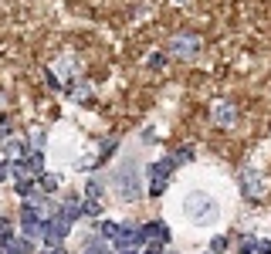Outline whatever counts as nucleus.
Listing matches in <instances>:
<instances>
[{
    "label": "nucleus",
    "instance_id": "nucleus-1",
    "mask_svg": "<svg viewBox=\"0 0 271 254\" xmlns=\"http://www.w3.org/2000/svg\"><path fill=\"white\" fill-rule=\"evenodd\" d=\"M183 214L197 227H210L213 220H217V214H220V207H217V200L207 190H190V193L183 196Z\"/></svg>",
    "mask_w": 271,
    "mask_h": 254
},
{
    "label": "nucleus",
    "instance_id": "nucleus-25",
    "mask_svg": "<svg viewBox=\"0 0 271 254\" xmlns=\"http://www.w3.org/2000/svg\"><path fill=\"white\" fill-rule=\"evenodd\" d=\"M0 254H3V244H0Z\"/></svg>",
    "mask_w": 271,
    "mask_h": 254
},
{
    "label": "nucleus",
    "instance_id": "nucleus-13",
    "mask_svg": "<svg viewBox=\"0 0 271 254\" xmlns=\"http://www.w3.org/2000/svg\"><path fill=\"white\" fill-rule=\"evenodd\" d=\"M98 234H102V237H109V241H116L119 224H112V220H102V224H98Z\"/></svg>",
    "mask_w": 271,
    "mask_h": 254
},
{
    "label": "nucleus",
    "instance_id": "nucleus-4",
    "mask_svg": "<svg viewBox=\"0 0 271 254\" xmlns=\"http://www.w3.org/2000/svg\"><path fill=\"white\" fill-rule=\"evenodd\" d=\"M241 190H244V196H251V200L265 196V190H268V176L258 173V170H244V173H241Z\"/></svg>",
    "mask_w": 271,
    "mask_h": 254
},
{
    "label": "nucleus",
    "instance_id": "nucleus-11",
    "mask_svg": "<svg viewBox=\"0 0 271 254\" xmlns=\"http://www.w3.org/2000/svg\"><path fill=\"white\" fill-rule=\"evenodd\" d=\"M78 214H81V203H78V200H68V203H61V207H58V217H61V220H68V224H75Z\"/></svg>",
    "mask_w": 271,
    "mask_h": 254
},
{
    "label": "nucleus",
    "instance_id": "nucleus-9",
    "mask_svg": "<svg viewBox=\"0 0 271 254\" xmlns=\"http://www.w3.org/2000/svg\"><path fill=\"white\" fill-rule=\"evenodd\" d=\"M142 234H146V241L166 244V241H170V227H166V224H159V220H153V224H146V227H142Z\"/></svg>",
    "mask_w": 271,
    "mask_h": 254
},
{
    "label": "nucleus",
    "instance_id": "nucleus-14",
    "mask_svg": "<svg viewBox=\"0 0 271 254\" xmlns=\"http://www.w3.org/2000/svg\"><path fill=\"white\" fill-rule=\"evenodd\" d=\"M81 214H88V217H98V214H102L98 200H85V203H81Z\"/></svg>",
    "mask_w": 271,
    "mask_h": 254
},
{
    "label": "nucleus",
    "instance_id": "nucleus-23",
    "mask_svg": "<svg viewBox=\"0 0 271 254\" xmlns=\"http://www.w3.org/2000/svg\"><path fill=\"white\" fill-rule=\"evenodd\" d=\"M48 254H61V248H51V251H48Z\"/></svg>",
    "mask_w": 271,
    "mask_h": 254
},
{
    "label": "nucleus",
    "instance_id": "nucleus-2",
    "mask_svg": "<svg viewBox=\"0 0 271 254\" xmlns=\"http://www.w3.org/2000/svg\"><path fill=\"white\" fill-rule=\"evenodd\" d=\"M112 187H116V193L122 196V203H133L136 196H139V176L133 173V166H129V163L112 176Z\"/></svg>",
    "mask_w": 271,
    "mask_h": 254
},
{
    "label": "nucleus",
    "instance_id": "nucleus-22",
    "mask_svg": "<svg viewBox=\"0 0 271 254\" xmlns=\"http://www.w3.org/2000/svg\"><path fill=\"white\" fill-rule=\"evenodd\" d=\"M0 136H10V122H0Z\"/></svg>",
    "mask_w": 271,
    "mask_h": 254
},
{
    "label": "nucleus",
    "instance_id": "nucleus-10",
    "mask_svg": "<svg viewBox=\"0 0 271 254\" xmlns=\"http://www.w3.org/2000/svg\"><path fill=\"white\" fill-rule=\"evenodd\" d=\"M31 251H34V244L27 237H7L3 241V254H31Z\"/></svg>",
    "mask_w": 271,
    "mask_h": 254
},
{
    "label": "nucleus",
    "instance_id": "nucleus-24",
    "mask_svg": "<svg viewBox=\"0 0 271 254\" xmlns=\"http://www.w3.org/2000/svg\"><path fill=\"white\" fill-rule=\"evenodd\" d=\"M142 254H156V251H153V248H149V251H142Z\"/></svg>",
    "mask_w": 271,
    "mask_h": 254
},
{
    "label": "nucleus",
    "instance_id": "nucleus-5",
    "mask_svg": "<svg viewBox=\"0 0 271 254\" xmlns=\"http://www.w3.org/2000/svg\"><path fill=\"white\" fill-rule=\"evenodd\" d=\"M142 244H146V234H142L139 227H133V224L119 227V234H116V248L119 251H139Z\"/></svg>",
    "mask_w": 271,
    "mask_h": 254
},
{
    "label": "nucleus",
    "instance_id": "nucleus-16",
    "mask_svg": "<svg viewBox=\"0 0 271 254\" xmlns=\"http://www.w3.org/2000/svg\"><path fill=\"white\" fill-rule=\"evenodd\" d=\"M254 241H258V237H241L237 251H241V254H254Z\"/></svg>",
    "mask_w": 271,
    "mask_h": 254
},
{
    "label": "nucleus",
    "instance_id": "nucleus-26",
    "mask_svg": "<svg viewBox=\"0 0 271 254\" xmlns=\"http://www.w3.org/2000/svg\"><path fill=\"white\" fill-rule=\"evenodd\" d=\"M166 254H176V251H166Z\"/></svg>",
    "mask_w": 271,
    "mask_h": 254
},
{
    "label": "nucleus",
    "instance_id": "nucleus-19",
    "mask_svg": "<svg viewBox=\"0 0 271 254\" xmlns=\"http://www.w3.org/2000/svg\"><path fill=\"white\" fill-rule=\"evenodd\" d=\"M224 248H227V241H224V237H213V241H210V251L213 254H220Z\"/></svg>",
    "mask_w": 271,
    "mask_h": 254
},
{
    "label": "nucleus",
    "instance_id": "nucleus-8",
    "mask_svg": "<svg viewBox=\"0 0 271 254\" xmlns=\"http://www.w3.org/2000/svg\"><path fill=\"white\" fill-rule=\"evenodd\" d=\"M213 122H220V126H234V122H237V109L227 105V102H217V105H213Z\"/></svg>",
    "mask_w": 271,
    "mask_h": 254
},
{
    "label": "nucleus",
    "instance_id": "nucleus-20",
    "mask_svg": "<svg viewBox=\"0 0 271 254\" xmlns=\"http://www.w3.org/2000/svg\"><path fill=\"white\" fill-rule=\"evenodd\" d=\"M149 64H153V68H166V55H153Z\"/></svg>",
    "mask_w": 271,
    "mask_h": 254
},
{
    "label": "nucleus",
    "instance_id": "nucleus-17",
    "mask_svg": "<svg viewBox=\"0 0 271 254\" xmlns=\"http://www.w3.org/2000/svg\"><path fill=\"white\" fill-rule=\"evenodd\" d=\"M190 159H194V149H180L173 156V163H190Z\"/></svg>",
    "mask_w": 271,
    "mask_h": 254
},
{
    "label": "nucleus",
    "instance_id": "nucleus-12",
    "mask_svg": "<svg viewBox=\"0 0 271 254\" xmlns=\"http://www.w3.org/2000/svg\"><path fill=\"white\" fill-rule=\"evenodd\" d=\"M24 163H27L31 176H41V173H44V159H41V153H31V159H24Z\"/></svg>",
    "mask_w": 271,
    "mask_h": 254
},
{
    "label": "nucleus",
    "instance_id": "nucleus-18",
    "mask_svg": "<svg viewBox=\"0 0 271 254\" xmlns=\"http://www.w3.org/2000/svg\"><path fill=\"white\" fill-rule=\"evenodd\" d=\"M254 254H271V241H254Z\"/></svg>",
    "mask_w": 271,
    "mask_h": 254
},
{
    "label": "nucleus",
    "instance_id": "nucleus-21",
    "mask_svg": "<svg viewBox=\"0 0 271 254\" xmlns=\"http://www.w3.org/2000/svg\"><path fill=\"white\" fill-rule=\"evenodd\" d=\"M7 176H10V166H7V163H0V183H3Z\"/></svg>",
    "mask_w": 271,
    "mask_h": 254
},
{
    "label": "nucleus",
    "instance_id": "nucleus-7",
    "mask_svg": "<svg viewBox=\"0 0 271 254\" xmlns=\"http://www.w3.org/2000/svg\"><path fill=\"white\" fill-rule=\"evenodd\" d=\"M173 55H180V58L200 55V38H194V34H176L173 38Z\"/></svg>",
    "mask_w": 271,
    "mask_h": 254
},
{
    "label": "nucleus",
    "instance_id": "nucleus-15",
    "mask_svg": "<svg viewBox=\"0 0 271 254\" xmlns=\"http://www.w3.org/2000/svg\"><path fill=\"white\" fill-rule=\"evenodd\" d=\"M41 187H44L48 193H51V190H58V187H61V176H41Z\"/></svg>",
    "mask_w": 271,
    "mask_h": 254
},
{
    "label": "nucleus",
    "instance_id": "nucleus-6",
    "mask_svg": "<svg viewBox=\"0 0 271 254\" xmlns=\"http://www.w3.org/2000/svg\"><path fill=\"white\" fill-rule=\"evenodd\" d=\"M68 231H71V224L61 220V217L44 220V244H48V248H61V241L68 237Z\"/></svg>",
    "mask_w": 271,
    "mask_h": 254
},
{
    "label": "nucleus",
    "instance_id": "nucleus-3",
    "mask_svg": "<svg viewBox=\"0 0 271 254\" xmlns=\"http://www.w3.org/2000/svg\"><path fill=\"white\" fill-rule=\"evenodd\" d=\"M173 156L170 159H159L156 166H149V196H163V190H166V183H170V173H173Z\"/></svg>",
    "mask_w": 271,
    "mask_h": 254
}]
</instances>
